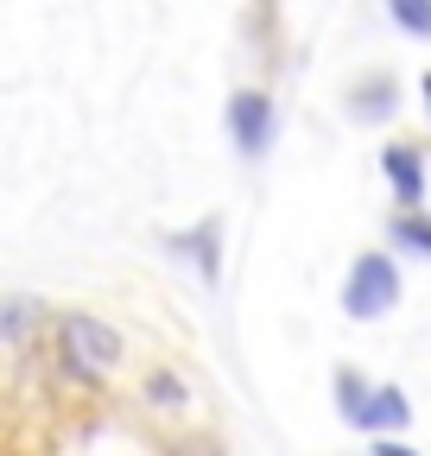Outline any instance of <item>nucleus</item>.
<instances>
[{
  "mask_svg": "<svg viewBox=\"0 0 431 456\" xmlns=\"http://www.w3.org/2000/svg\"><path fill=\"white\" fill-rule=\"evenodd\" d=\"M58 355H64L70 374L102 380V374L121 368L127 349H121V330H115V323H102V317H89V311H70V317H58Z\"/></svg>",
  "mask_w": 431,
  "mask_h": 456,
  "instance_id": "obj_1",
  "label": "nucleus"
},
{
  "mask_svg": "<svg viewBox=\"0 0 431 456\" xmlns=\"http://www.w3.org/2000/svg\"><path fill=\"white\" fill-rule=\"evenodd\" d=\"M400 305V266L387 254H355L349 279H343V311L355 323H374V317H387Z\"/></svg>",
  "mask_w": 431,
  "mask_h": 456,
  "instance_id": "obj_2",
  "label": "nucleus"
},
{
  "mask_svg": "<svg viewBox=\"0 0 431 456\" xmlns=\"http://www.w3.org/2000/svg\"><path fill=\"white\" fill-rule=\"evenodd\" d=\"M229 140L241 159H260L266 146H273V102H266L260 89H235L229 95Z\"/></svg>",
  "mask_w": 431,
  "mask_h": 456,
  "instance_id": "obj_3",
  "label": "nucleus"
},
{
  "mask_svg": "<svg viewBox=\"0 0 431 456\" xmlns=\"http://www.w3.org/2000/svg\"><path fill=\"white\" fill-rule=\"evenodd\" d=\"M172 254H178L184 266H197L203 285H216V279H223V216H203L197 228H178V235H172Z\"/></svg>",
  "mask_w": 431,
  "mask_h": 456,
  "instance_id": "obj_4",
  "label": "nucleus"
},
{
  "mask_svg": "<svg viewBox=\"0 0 431 456\" xmlns=\"http://www.w3.org/2000/svg\"><path fill=\"white\" fill-rule=\"evenodd\" d=\"M381 171H387L400 209H425V152L419 146H387L381 152Z\"/></svg>",
  "mask_w": 431,
  "mask_h": 456,
  "instance_id": "obj_5",
  "label": "nucleus"
},
{
  "mask_svg": "<svg viewBox=\"0 0 431 456\" xmlns=\"http://www.w3.org/2000/svg\"><path fill=\"white\" fill-rule=\"evenodd\" d=\"M406 419H412V406H406V393H400V387H374V399L362 406L355 431H374V437H394V431H406Z\"/></svg>",
  "mask_w": 431,
  "mask_h": 456,
  "instance_id": "obj_6",
  "label": "nucleus"
},
{
  "mask_svg": "<svg viewBox=\"0 0 431 456\" xmlns=\"http://www.w3.org/2000/svg\"><path fill=\"white\" fill-rule=\"evenodd\" d=\"M349 102H355V121H387L394 102H400V83L394 77H362L349 89Z\"/></svg>",
  "mask_w": 431,
  "mask_h": 456,
  "instance_id": "obj_7",
  "label": "nucleus"
},
{
  "mask_svg": "<svg viewBox=\"0 0 431 456\" xmlns=\"http://www.w3.org/2000/svg\"><path fill=\"white\" fill-rule=\"evenodd\" d=\"M387 235L406 248V254H419V260H431V216L425 209H400L394 222H387Z\"/></svg>",
  "mask_w": 431,
  "mask_h": 456,
  "instance_id": "obj_8",
  "label": "nucleus"
},
{
  "mask_svg": "<svg viewBox=\"0 0 431 456\" xmlns=\"http://www.w3.org/2000/svg\"><path fill=\"white\" fill-rule=\"evenodd\" d=\"M368 399H374V387H368L355 368H337V412H343L349 425L362 419V406H368Z\"/></svg>",
  "mask_w": 431,
  "mask_h": 456,
  "instance_id": "obj_9",
  "label": "nucleus"
},
{
  "mask_svg": "<svg viewBox=\"0 0 431 456\" xmlns=\"http://www.w3.org/2000/svg\"><path fill=\"white\" fill-rule=\"evenodd\" d=\"M38 323V298H0V342H20Z\"/></svg>",
  "mask_w": 431,
  "mask_h": 456,
  "instance_id": "obj_10",
  "label": "nucleus"
},
{
  "mask_svg": "<svg viewBox=\"0 0 431 456\" xmlns=\"http://www.w3.org/2000/svg\"><path fill=\"white\" fill-rule=\"evenodd\" d=\"M387 13H394V26H400V32L431 38V0H387Z\"/></svg>",
  "mask_w": 431,
  "mask_h": 456,
  "instance_id": "obj_11",
  "label": "nucleus"
},
{
  "mask_svg": "<svg viewBox=\"0 0 431 456\" xmlns=\"http://www.w3.org/2000/svg\"><path fill=\"white\" fill-rule=\"evenodd\" d=\"M374 456H419V450H406L400 437H381V444H374Z\"/></svg>",
  "mask_w": 431,
  "mask_h": 456,
  "instance_id": "obj_12",
  "label": "nucleus"
},
{
  "mask_svg": "<svg viewBox=\"0 0 431 456\" xmlns=\"http://www.w3.org/2000/svg\"><path fill=\"white\" fill-rule=\"evenodd\" d=\"M419 89H425V108H431V77H425V83H419Z\"/></svg>",
  "mask_w": 431,
  "mask_h": 456,
  "instance_id": "obj_13",
  "label": "nucleus"
}]
</instances>
